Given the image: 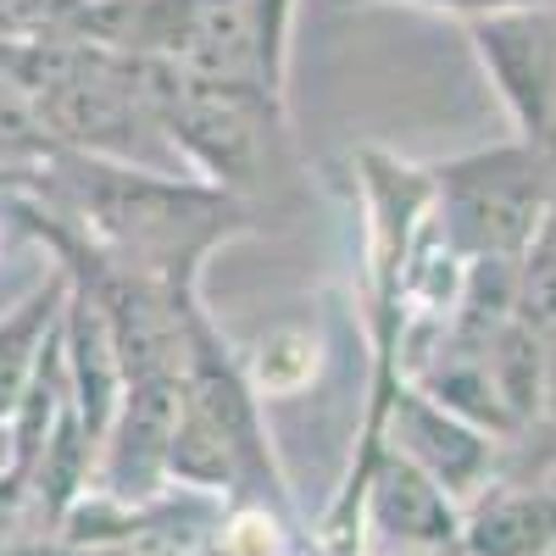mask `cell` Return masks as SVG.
I'll list each match as a JSON object with an SVG mask.
<instances>
[{
  "mask_svg": "<svg viewBox=\"0 0 556 556\" xmlns=\"http://www.w3.org/2000/svg\"><path fill=\"white\" fill-rule=\"evenodd\" d=\"M167 484L206 490L223 501H267L278 513H290V490L262 424V395L251 390L240 356L223 345L201 301L190 306V329H184Z\"/></svg>",
  "mask_w": 556,
  "mask_h": 556,
  "instance_id": "obj_1",
  "label": "cell"
},
{
  "mask_svg": "<svg viewBox=\"0 0 556 556\" xmlns=\"http://www.w3.org/2000/svg\"><path fill=\"white\" fill-rule=\"evenodd\" d=\"M146 84L184 173L240 201L262 190L273 173V146L285 134V101L245 78H201L167 62H146Z\"/></svg>",
  "mask_w": 556,
  "mask_h": 556,
  "instance_id": "obj_2",
  "label": "cell"
},
{
  "mask_svg": "<svg viewBox=\"0 0 556 556\" xmlns=\"http://www.w3.org/2000/svg\"><path fill=\"white\" fill-rule=\"evenodd\" d=\"M429 184H434L429 223L468 262L479 256L523 262V251L545 235L556 206V162L523 146V139L451 156L429 167Z\"/></svg>",
  "mask_w": 556,
  "mask_h": 556,
  "instance_id": "obj_3",
  "label": "cell"
},
{
  "mask_svg": "<svg viewBox=\"0 0 556 556\" xmlns=\"http://www.w3.org/2000/svg\"><path fill=\"white\" fill-rule=\"evenodd\" d=\"M473 56L513 123V139L556 162V0L462 23Z\"/></svg>",
  "mask_w": 556,
  "mask_h": 556,
  "instance_id": "obj_4",
  "label": "cell"
},
{
  "mask_svg": "<svg viewBox=\"0 0 556 556\" xmlns=\"http://www.w3.org/2000/svg\"><path fill=\"white\" fill-rule=\"evenodd\" d=\"M401 451L406 462H417L445 495H456L468 506L495 473H501V451L506 440L484 434L479 424L456 417L451 406H440L434 395H424L417 384H401L390 412H384V440L379 451Z\"/></svg>",
  "mask_w": 556,
  "mask_h": 556,
  "instance_id": "obj_5",
  "label": "cell"
},
{
  "mask_svg": "<svg viewBox=\"0 0 556 556\" xmlns=\"http://www.w3.org/2000/svg\"><path fill=\"white\" fill-rule=\"evenodd\" d=\"M556 545V490L495 473L462 506L456 556H545Z\"/></svg>",
  "mask_w": 556,
  "mask_h": 556,
  "instance_id": "obj_6",
  "label": "cell"
},
{
  "mask_svg": "<svg viewBox=\"0 0 556 556\" xmlns=\"http://www.w3.org/2000/svg\"><path fill=\"white\" fill-rule=\"evenodd\" d=\"M62 306H67V267L45 273L23 301H12L0 312V429L12 424V412L28 390V374H34L45 340H51Z\"/></svg>",
  "mask_w": 556,
  "mask_h": 556,
  "instance_id": "obj_7",
  "label": "cell"
},
{
  "mask_svg": "<svg viewBox=\"0 0 556 556\" xmlns=\"http://www.w3.org/2000/svg\"><path fill=\"white\" fill-rule=\"evenodd\" d=\"M240 367H245V379L262 401L267 395H295L317 374V334L301 329V323H285V329H273Z\"/></svg>",
  "mask_w": 556,
  "mask_h": 556,
  "instance_id": "obj_8",
  "label": "cell"
},
{
  "mask_svg": "<svg viewBox=\"0 0 556 556\" xmlns=\"http://www.w3.org/2000/svg\"><path fill=\"white\" fill-rule=\"evenodd\" d=\"M513 317L523 323L540 345H556V235H551V223H545V235L518 262Z\"/></svg>",
  "mask_w": 556,
  "mask_h": 556,
  "instance_id": "obj_9",
  "label": "cell"
},
{
  "mask_svg": "<svg viewBox=\"0 0 556 556\" xmlns=\"http://www.w3.org/2000/svg\"><path fill=\"white\" fill-rule=\"evenodd\" d=\"M545 417L556 424V345H545Z\"/></svg>",
  "mask_w": 556,
  "mask_h": 556,
  "instance_id": "obj_10",
  "label": "cell"
},
{
  "mask_svg": "<svg viewBox=\"0 0 556 556\" xmlns=\"http://www.w3.org/2000/svg\"><path fill=\"white\" fill-rule=\"evenodd\" d=\"M7 468H12V434L0 429V473H7Z\"/></svg>",
  "mask_w": 556,
  "mask_h": 556,
  "instance_id": "obj_11",
  "label": "cell"
},
{
  "mask_svg": "<svg viewBox=\"0 0 556 556\" xmlns=\"http://www.w3.org/2000/svg\"><path fill=\"white\" fill-rule=\"evenodd\" d=\"M195 556H201V551H195Z\"/></svg>",
  "mask_w": 556,
  "mask_h": 556,
  "instance_id": "obj_12",
  "label": "cell"
}]
</instances>
